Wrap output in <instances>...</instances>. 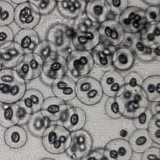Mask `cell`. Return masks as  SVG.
Here are the masks:
<instances>
[{"label":"cell","instance_id":"8","mask_svg":"<svg viewBox=\"0 0 160 160\" xmlns=\"http://www.w3.org/2000/svg\"><path fill=\"white\" fill-rule=\"evenodd\" d=\"M119 22L124 31L131 34L141 32L147 23L144 11L135 6L124 10L120 14Z\"/></svg>","mask_w":160,"mask_h":160},{"label":"cell","instance_id":"52","mask_svg":"<svg viewBox=\"0 0 160 160\" xmlns=\"http://www.w3.org/2000/svg\"><path fill=\"white\" fill-rule=\"evenodd\" d=\"M82 1H85V2H88V1H91V0H82Z\"/></svg>","mask_w":160,"mask_h":160},{"label":"cell","instance_id":"14","mask_svg":"<svg viewBox=\"0 0 160 160\" xmlns=\"http://www.w3.org/2000/svg\"><path fill=\"white\" fill-rule=\"evenodd\" d=\"M39 37L33 29H22L14 38V47L22 55L32 53L38 45Z\"/></svg>","mask_w":160,"mask_h":160},{"label":"cell","instance_id":"19","mask_svg":"<svg viewBox=\"0 0 160 160\" xmlns=\"http://www.w3.org/2000/svg\"><path fill=\"white\" fill-rule=\"evenodd\" d=\"M53 94L64 101H69L76 97V82L66 76L54 79L51 84Z\"/></svg>","mask_w":160,"mask_h":160},{"label":"cell","instance_id":"33","mask_svg":"<svg viewBox=\"0 0 160 160\" xmlns=\"http://www.w3.org/2000/svg\"><path fill=\"white\" fill-rule=\"evenodd\" d=\"M152 116L153 114L148 107L140 108L132 119L133 124L138 129H147Z\"/></svg>","mask_w":160,"mask_h":160},{"label":"cell","instance_id":"1","mask_svg":"<svg viewBox=\"0 0 160 160\" xmlns=\"http://www.w3.org/2000/svg\"><path fill=\"white\" fill-rule=\"evenodd\" d=\"M26 91V80L15 69L4 68L0 71V102L15 103Z\"/></svg>","mask_w":160,"mask_h":160},{"label":"cell","instance_id":"7","mask_svg":"<svg viewBox=\"0 0 160 160\" xmlns=\"http://www.w3.org/2000/svg\"><path fill=\"white\" fill-rule=\"evenodd\" d=\"M71 40L77 49L88 51L93 49L100 42L98 30L93 26L86 25L78 27L74 31Z\"/></svg>","mask_w":160,"mask_h":160},{"label":"cell","instance_id":"3","mask_svg":"<svg viewBox=\"0 0 160 160\" xmlns=\"http://www.w3.org/2000/svg\"><path fill=\"white\" fill-rule=\"evenodd\" d=\"M103 92L100 82L92 77L80 78L76 83V96L82 104L92 106L102 98Z\"/></svg>","mask_w":160,"mask_h":160},{"label":"cell","instance_id":"44","mask_svg":"<svg viewBox=\"0 0 160 160\" xmlns=\"http://www.w3.org/2000/svg\"><path fill=\"white\" fill-rule=\"evenodd\" d=\"M147 130L152 142L160 145V129L148 127Z\"/></svg>","mask_w":160,"mask_h":160},{"label":"cell","instance_id":"51","mask_svg":"<svg viewBox=\"0 0 160 160\" xmlns=\"http://www.w3.org/2000/svg\"><path fill=\"white\" fill-rule=\"evenodd\" d=\"M54 1H55L56 2H61V1H64V0H54Z\"/></svg>","mask_w":160,"mask_h":160},{"label":"cell","instance_id":"21","mask_svg":"<svg viewBox=\"0 0 160 160\" xmlns=\"http://www.w3.org/2000/svg\"><path fill=\"white\" fill-rule=\"evenodd\" d=\"M86 13L88 19L94 22L101 23L109 19L110 11L105 0H91L86 4Z\"/></svg>","mask_w":160,"mask_h":160},{"label":"cell","instance_id":"40","mask_svg":"<svg viewBox=\"0 0 160 160\" xmlns=\"http://www.w3.org/2000/svg\"><path fill=\"white\" fill-rule=\"evenodd\" d=\"M111 13L121 14L128 6V0H105Z\"/></svg>","mask_w":160,"mask_h":160},{"label":"cell","instance_id":"41","mask_svg":"<svg viewBox=\"0 0 160 160\" xmlns=\"http://www.w3.org/2000/svg\"><path fill=\"white\" fill-rule=\"evenodd\" d=\"M147 23L159 22L160 10L156 6H151L144 11Z\"/></svg>","mask_w":160,"mask_h":160},{"label":"cell","instance_id":"2","mask_svg":"<svg viewBox=\"0 0 160 160\" xmlns=\"http://www.w3.org/2000/svg\"><path fill=\"white\" fill-rule=\"evenodd\" d=\"M71 141V132L63 126L59 124L49 126L41 137L44 148L52 154H59L66 152Z\"/></svg>","mask_w":160,"mask_h":160},{"label":"cell","instance_id":"23","mask_svg":"<svg viewBox=\"0 0 160 160\" xmlns=\"http://www.w3.org/2000/svg\"><path fill=\"white\" fill-rule=\"evenodd\" d=\"M140 38L148 48L154 49L160 46V22L146 23L141 31Z\"/></svg>","mask_w":160,"mask_h":160},{"label":"cell","instance_id":"39","mask_svg":"<svg viewBox=\"0 0 160 160\" xmlns=\"http://www.w3.org/2000/svg\"><path fill=\"white\" fill-rule=\"evenodd\" d=\"M14 38L13 31L8 26H0V49L10 46Z\"/></svg>","mask_w":160,"mask_h":160},{"label":"cell","instance_id":"12","mask_svg":"<svg viewBox=\"0 0 160 160\" xmlns=\"http://www.w3.org/2000/svg\"><path fill=\"white\" fill-rule=\"evenodd\" d=\"M74 32L62 23L52 25L46 33V40L50 42L57 51L66 49L69 45Z\"/></svg>","mask_w":160,"mask_h":160},{"label":"cell","instance_id":"47","mask_svg":"<svg viewBox=\"0 0 160 160\" xmlns=\"http://www.w3.org/2000/svg\"><path fill=\"white\" fill-rule=\"evenodd\" d=\"M147 4H151V6H156L160 4V0H143Z\"/></svg>","mask_w":160,"mask_h":160},{"label":"cell","instance_id":"42","mask_svg":"<svg viewBox=\"0 0 160 160\" xmlns=\"http://www.w3.org/2000/svg\"><path fill=\"white\" fill-rule=\"evenodd\" d=\"M141 160H160V149L150 147L142 152Z\"/></svg>","mask_w":160,"mask_h":160},{"label":"cell","instance_id":"32","mask_svg":"<svg viewBox=\"0 0 160 160\" xmlns=\"http://www.w3.org/2000/svg\"><path fill=\"white\" fill-rule=\"evenodd\" d=\"M21 54L14 47L9 46L0 49V60L2 66L5 68H12L16 67L19 59L21 57Z\"/></svg>","mask_w":160,"mask_h":160},{"label":"cell","instance_id":"11","mask_svg":"<svg viewBox=\"0 0 160 160\" xmlns=\"http://www.w3.org/2000/svg\"><path fill=\"white\" fill-rule=\"evenodd\" d=\"M101 42L115 46L124 38V31L119 22L109 19L101 22L98 28Z\"/></svg>","mask_w":160,"mask_h":160},{"label":"cell","instance_id":"10","mask_svg":"<svg viewBox=\"0 0 160 160\" xmlns=\"http://www.w3.org/2000/svg\"><path fill=\"white\" fill-rule=\"evenodd\" d=\"M14 20L20 28L32 29L39 22L41 14L37 8L28 1L15 8Z\"/></svg>","mask_w":160,"mask_h":160},{"label":"cell","instance_id":"16","mask_svg":"<svg viewBox=\"0 0 160 160\" xmlns=\"http://www.w3.org/2000/svg\"><path fill=\"white\" fill-rule=\"evenodd\" d=\"M68 71L66 59L61 55L54 54L44 61L43 75L52 81L65 76Z\"/></svg>","mask_w":160,"mask_h":160},{"label":"cell","instance_id":"18","mask_svg":"<svg viewBox=\"0 0 160 160\" xmlns=\"http://www.w3.org/2000/svg\"><path fill=\"white\" fill-rule=\"evenodd\" d=\"M61 121L62 126L72 132L83 128L86 122V115L81 108L72 106L67 109Z\"/></svg>","mask_w":160,"mask_h":160},{"label":"cell","instance_id":"28","mask_svg":"<svg viewBox=\"0 0 160 160\" xmlns=\"http://www.w3.org/2000/svg\"><path fill=\"white\" fill-rule=\"evenodd\" d=\"M148 105L149 101L142 90L132 93L131 99L124 103V110L122 116L132 119L136 112L140 108L148 107Z\"/></svg>","mask_w":160,"mask_h":160},{"label":"cell","instance_id":"13","mask_svg":"<svg viewBox=\"0 0 160 160\" xmlns=\"http://www.w3.org/2000/svg\"><path fill=\"white\" fill-rule=\"evenodd\" d=\"M132 150L129 142L121 138L109 141L103 149V154L106 160H130Z\"/></svg>","mask_w":160,"mask_h":160},{"label":"cell","instance_id":"53","mask_svg":"<svg viewBox=\"0 0 160 160\" xmlns=\"http://www.w3.org/2000/svg\"><path fill=\"white\" fill-rule=\"evenodd\" d=\"M159 22H160V18H159Z\"/></svg>","mask_w":160,"mask_h":160},{"label":"cell","instance_id":"48","mask_svg":"<svg viewBox=\"0 0 160 160\" xmlns=\"http://www.w3.org/2000/svg\"><path fill=\"white\" fill-rule=\"evenodd\" d=\"M13 3H15V4H21V3H23V2H28L29 1V0H10Z\"/></svg>","mask_w":160,"mask_h":160},{"label":"cell","instance_id":"50","mask_svg":"<svg viewBox=\"0 0 160 160\" xmlns=\"http://www.w3.org/2000/svg\"><path fill=\"white\" fill-rule=\"evenodd\" d=\"M2 64H1V62L0 60V71L2 69Z\"/></svg>","mask_w":160,"mask_h":160},{"label":"cell","instance_id":"29","mask_svg":"<svg viewBox=\"0 0 160 160\" xmlns=\"http://www.w3.org/2000/svg\"><path fill=\"white\" fill-rule=\"evenodd\" d=\"M50 122L51 121L39 111L31 114L27 123L28 131L34 137L41 138L45 130L50 126Z\"/></svg>","mask_w":160,"mask_h":160},{"label":"cell","instance_id":"36","mask_svg":"<svg viewBox=\"0 0 160 160\" xmlns=\"http://www.w3.org/2000/svg\"><path fill=\"white\" fill-rule=\"evenodd\" d=\"M14 19V8L8 2L0 1V26H8Z\"/></svg>","mask_w":160,"mask_h":160},{"label":"cell","instance_id":"22","mask_svg":"<svg viewBox=\"0 0 160 160\" xmlns=\"http://www.w3.org/2000/svg\"><path fill=\"white\" fill-rule=\"evenodd\" d=\"M4 141L9 148L19 149L26 144L28 134L22 126L16 124L6 129L4 133Z\"/></svg>","mask_w":160,"mask_h":160},{"label":"cell","instance_id":"34","mask_svg":"<svg viewBox=\"0 0 160 160\" xmlns=\"http://www.w3.org/2000/svg\"><path fill=\"white\" fill-rule=\"evenodd\" d=\"M131 48L136 56L141 61L152 60L151 50L152 49L147 47L141 41L140 38L135 37L131 42Z\"/></svg>","mask_w":160,"mask_h":160},{"label":"cell","instance_id":"37","mask_svg":"<svg viewBox=\"0 0 160 160\" xmlns=\"http://www.w3.org/2000/svg\"><path fill=\"white\" fill-rule=\"evenodd\" d=\"M33 52L39 56L44 61L51 55L57 53V51L50 42L45 39L39 42Z\"/></svg>","mask_w":160,"mask_h":160},{"label":"cell","instance_id":"6","mask_svg":"<svg viewBox=\"0 0 160 160\" xmlns=\"http://www.w3.org/2000/svg\"><path fill=\"white\" fill-rule=\"evenodd\" d=\"M43 62L42 58L34 52L23 54L16 66V71L24 79L33 80L41 74Z\"/></svg>","mask_w":160,"mask_h":160},{"label":"cell","instance_id":"49","mask_svg":"<svg viewBox=\"0 0 160 160\" xmlns=\"http://www.w3.org/2000/svg\"><path fill=\"white\" fill-rule=\"evenodd\" d=\"M39 160H56V159H52V158H42Z\"/></svg>","mask_w":160,"mask_h":160},{"label":"cell","instance_id":"38","mask_svg":"<svg viewBox=\"0 0 160 160\" xmlns=\"http://www.w3.org/2000/svg\"><path fill=\"white\" fill-rule=\"evenodd\" d=\"M38 10L41 15H47L54 11L57 2L54 0H29Z\"/></svg>","mask_w":160,"mask_h":160},{"label":"cell","instance_id":"26","mask_svg":"<svg viewBox=\"0 0 160 160\" xmlns=\"http://www.w3.org/2000/svg\"><path fill=\"white\" fill-rule=\"evenodd\" d=\"M85 1L82 0H64L57 2L56 7L60 14L67 19H74L82 12Z\"/></svg>","mask_w":160,"mask_h":160},{"label":"cell","instance_id":"17","mask_svg":"<svg viewBox=\"0 0 160 160\" xmlns=\"http://www.w3.org/2000/svg\"><path fill=\"white\" fill-rule=\"evenodd\" d=\"M67 109L64 101L56 96H51L44 100L41 112L50 121H58L62 119Z\"/></svg>","mask_w":160,"mask_h":160},{"label":"cell","instance_id":"24","mask_svg":"<svg viewBox=\"0 0 160 160\" xmlns=\"http://www.w3.org/2000/svg\"><path fill=\"white\" fill-rule=\"evenodd\" d=\"M129 144L132 151L142 153L151 147L152 141L147 129H138L134 131L129 136Z\"/></svg>","mask_w":160,"mask_h":160},{"label":"cell","instance_id":"9","mask_svg":"<svg viewBox=\"0 0 160 160\" xmlns=\"http://www.w3.org/2000/svg\"><path fill=\"white\" fill-rule=\"evenodd\" d=\"M30 114H27L15 103H2L0 105V125L3 128L28 123Z\"/></svg>","mask_w":160,"mask_h":160},{"label":"cell","instance_id":"20","mask_svg":"<svg viewBox=\"0 0 160 160\" xmlns=\"http://www.w3.org/2000/svg\"><path fill=\"white\" fill-rule=\"evenodd\" d=\"M44 100V96L40 91L29 89L19 101L18 105L22 110L31 115L41 111Z\"/></svg>","mask_w":160,"mask_h":160},{"label":"cell","instance_id":"31","mask_svg":"<svg viewBox=\"0 0 160 160\" xmlns=\"http://www.w3.org/2000/svg\"><path fill=\"white\" fill-rule=\"evenodd\" d=\"M105 112L110 118L118 119L122 116L124 102L120 96L109 97L105 102Z\"/></svg>","mask_w":160,"mask_h":160},{"label":"cell","instance_id":"46","mask_svg":"<svg viewBox=\"0 0 160 160\" xmlns=\"http://www.w3.org/2000/svg\"><path fill=\"white\" fill-rule=\"evenodd\" d=\"M154 103H155V104L153 105V106L152 107V110H151L152 114H153L154 111H156L154 112V114L158 113V112H160V101L154 102Z\"/></svg>","mask_w":160,"mask_h":160},{"label":"cell","instance_id":"25","mask_svg":"<svg viewBox=\"0 0 160 160\" xmlns=\"http://www.w3.org/2000/svg\"><path fill=\"white\" fill-rule=\"evenodd\" d=\"M92 50L91 55L96 64L102 68H107L112 64V55L115 51L114 46L99 42Z\"/></svg>","mask_w":160,"mask_h":160},{"label":"cell","instance_id":"43","mask_svg":"<svg viewBox=\"0 0 160 160\" xmlns=\"http://www.w3.org/2000/svg\"><path fill=\"white\" fill-rule=\"evenodd\" d=\"M80 160H106L103 154V149L99 148L91 150Z\"/></svg>","mask_w":160,"mask_h":160},{"label":"cell","instance_id":"15","mask_svg":"<svg viewBox=\"0 0 160 160\" xmlns=\"http://www.w3.org/2000/svg\"><path fill=\"white\" fill-rule=\"evenodd\" d=\"M99 82L103 93L109 97L119 96L124 90V78L115 71L106 72Z\"/></svg>","mask_w":160,"mask_h":160},{"label":"cell","instance_id":"4","mask_svg":"<svg viewBox=\"0 0 160 160\" xmlns=\"http://www.w3.org/2000/svg\"><path fill=\"white\" fill-rule=\"evenodd\" d=\"M66 61L68 69L74 78L83 77L88 74L94 63L91 52L79 49L71 52Z\"/></svg>","mask_w":160,"mask_h":160},{"label":"cell","instance_id":"30","mask_svg":"<svg viewBox=\"0 0 160 160\" xmlns=\"http://www.w3.org/2000/svg\"><path fill=\"white\" fill-rule=\"evenodd\" d=\"M142 91L149 101H160V76L152 75L146 78L142 84Z\"/></svg>","mask_w":160,"mask_h":160},{"label":"cell","instance_id":"45","mask_svg":"<svg viewBox=\"0 0 160 160\" xmlns=\"http://www.w3.org/2000/svg\"><path fill=\"white\" fill-rule=\"evenodd\" d=\"M151 58H152V59L160 61V46L152 49Z\"/></svg>","mask_w":160,"mask_h":160},{"label":"cell","instance_id":"5","mask_svg":"<svg viewBox=\"0 0 160 160\" xmlns=\"http://www.w3.org/2000/svg\"><path fill=\"white\" fill-rule=\"evenodd\" d=\"M71 141L66 151V155L73 160H79L92 150L93 140L91 134L85 129L72 132Z\"/></svg>","mask_w":160,"mask_h":160},{"label":"cell","instance_id":"27","mask_svg":"<svg viewBox=\"0 0 160 160\" xmlns=\"http://www.w3.org/2000/svg\"><path fill=\"white\" fill-rule=\"evenodd\" d=\"M134 57L132 52L126 47L116 49L112 55V64L118 70L126 71L134 64Z\"/></svg>","mask_w":160,"mask_h":160},{"label":"cell","instance_id":"35","mask_svg":"<svg viewBox=\"0 0 160 160\" xmlns=\"http://www.w3.org/2000/svg\"><path fill=\"white\" fill-rule=\"evenodd\" d=\"M124 89L134 93L142 90L143 79L140 74L136 72L129 73L124 78Z\"/></svg>","mask_w":160,"mask_h":160}]
</instances>
